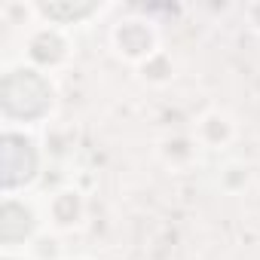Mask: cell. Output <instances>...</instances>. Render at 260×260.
<instances>
[{"label":"cell","mask_w":260,"mask_h":260,"mask_svg":"<svg viewBox=\"0 0 260 260\" xmlns=\"http://www.w3.org/2000/svg\"><path fill=\"white\" fill-rule=\"evenodd\" d=\"M230 138H233V122L220 110H211L199 119V141L205 147H223Z\"/></svg>","instance_id":"2"},{"label":"cell","mask_w":260,"mask_h":260,"mask_svg":"<svg viewBox=\"0 0 260 260\" xmlns=\"http://www.w3.org/2000/svg\"><path fill=\"white\" fill-rule=\"evenodd\" d=\"M113 43L116 49L125 55V58H132V61H141L147 55H153V31L144 25V22H122L116 31H113Z\"/></svg>","instance_id":"1"}]
</instances>
